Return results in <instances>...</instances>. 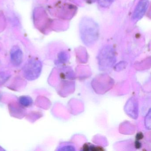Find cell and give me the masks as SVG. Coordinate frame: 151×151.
I'll list each match as a JSON object with an SVG mask.
<instances>
[{
  "instance_id": "obj_1",
  "label": "cell",
  "mask_w": 151,
  "mask_h": 151,
  "mask_svg": "<svg viewBox=\"0 0 151 151\" xmlns=\"http://www.w3.org/2000/svg\"><path fill=\"white\" fill-rule=\"evenodd\" d=\"M79 32L84 44L87 46L91 45L99 38V25L93 19L84 17L80 22Z\"/></svg>"
},
{
  "instance_id": "obj_2",
  "label": "cell",
  "mask_w": 151,
  "mask_h": 151,
  "mask_svg": "<svg viewBox=\"0 0 151 151\" xmlns=\"http://www.w3.org/2000/svg\"><path fill=\"white\" fill-rule=\"evenodd\" d=\"M42 68L41 63L38 60H30L24 67V75L28 80H35L40 76Z\"/></svg>"
},
{
  "instance_id": "obj_3",
  "label": "cell",
  "mask_w": 151,
  "mask_h": 151,
  "mask_svg": "<svg viewBox=\"0 0 151 151\" xmlns=\"http://www.w3.org/2000/svg\"><path fill=\"white\" fill-rule=\"evenodd\" d=\"M148 5V0H139L132 14V19L134 20H139L141 19L146 12Z\"/></svg>"
},
{
  "instance_id": "obj_4",
  "label": "cell",
  "mask_w": 151,
  "mask_h": 151,
  "mask_svg": "<svg viewBox=\"0 0 151 151\" xmlns=\"http://www.w3.org/2000/svg\"><path fill=\"white\" fill-rule=\"evenodd\" d=\"M23 54L19 48L14 47L11 52V60L14 66H18L22 62Z\"/></svg>"
},
{
  "instance_id": "obj_5",
  "label": "cell",
  "mask_w": 151,
  "mask_h": 151,
  "mask_svg": "<svg viewBox=\"0 0 151 151\" xmlns=\"http://www.w3.org/2000/svg\"><path fill=\"white\" fill-rule=\"evenodd\" d=\"M19 102L22 106L28 107L32 105L33 101L30 97L27 96H21L19 98Z\"/></svg>"
},
{
  "instance_id": "obj_6",
  "label": "cell",
  "mask_w": 151,
  "mask_h": 151,
  "mask_svg": "<svg viewBox=\"0 0 151 151\" xmlns=\"http://www.w3.org/2000/svg\"><path fill=\"white\" fill-rule=\"evenodd\" d=\"M98 1H99L100 6L104 8L109 6L114 1V0H98Z\"/></svg>"
},
{
  "instance_id": "obj_7",
  "label": "cell",
  "mask_w": 151,
  "mask_h": 151,
  "mask_svg": "<svg viewBox=\"0 0 151 151\" xmlns=\"http://www.w3.org/2000/svg\"><path fill=\"white\" fill-rule=\"evenodd\" d=\"M97 0H86V2H88L89 3H93V2H95L97 1Z\"/></svg>"
},
{
  "instance_id": "obj_8",
  "label": "cell",
  "mask_w": 151,
  "mask_h": 151,
  "mask_svg": "<svg viewBox=\"0 0 151 151\" xmlns=\"http://www.w3.org/2000/svg\"><path fill=\"white\" fill-rule=\"evenodd\" d=\"M0 150L1 151V150H4V149H3V148H1V147H0Z\"/></svg>"
}]
</instances>
